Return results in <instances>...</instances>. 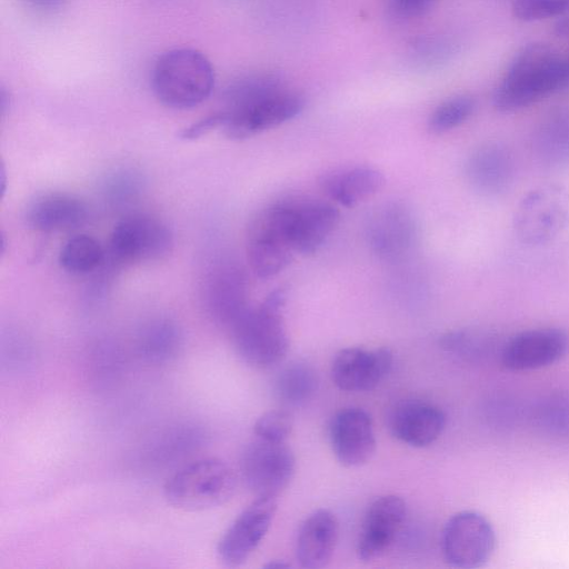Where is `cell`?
<instances>
[{
    "label": "cell",
    "mask_w": 569,
    "mask_h": 569,
    "mask_svg": "<svg viewBox=\"0 0 569 569\" xmlns=\"http://www.w3.org/2000/svg\"><path fill=\"white\" fill-rule=\"evenodd\" d=\"M569 86V59L546 43H530L512 59L493 92L502 112L527 108Z\"/></svg>",
    "instance_id": "6da1fadb"
},
{
    "label": "cell",
    "mask_w": 569,
    "mask_h": 569,
    "mask_svg": "<svg viewBox=\"0 0 569 569\" xmlns=\"http://www.w3.org/2000/svg\"><path fill=\"white\" fill-rule=\"evenodd\" d=\"M284 302V290L276 289L258 307H249L228 329L246 363L269 368L286 358L289 338L282 316Z\"/></svg>",
    "instance_id": "7a4b0ae2"
},
{
    "label": "cell",
    "mask_w": 569,
    "mask_h": 569,
    "mask_svg": "<svg viewBox=\"0 0 569 569\" xmlns=\"http://www.w3.org/2000/svg\"><path fill=\"white\" fill-rule=\"evenodd\" d=\"M151 87L163 106L177 110L190 109L211 94L214 70L209 59L196 49H170L154 61Z\"/></svg>",
    "instance_id": "3957f363"
},
{
    "label": "cell",
    "mask_w": 569,
    "mask_h": 569,
    "mask_svg": "<svg viewBox=\"0 0 569 569\" xmlns=\"http://www.w3.org/2000/svg\"><path fill=\"white\" fill-rule=\"evenodd\" d=\"M237 478L231 467L218 458H203L179 468L167 480V501L186 511H202L227 502Z\"/></svg>",
    "instance_id": "277c9868"
},
{
    "label": "cell",
    "mask_w": 569,
    "mask_h": 569,
    "mask_svg": "<svg viewBox=\"0 0 569 569\" xmlns=\"http://www.w3.org/2000/svg\"><path fill=\"white\" fill-rule=\"evenodd\" d=\"M569 221V192L558 183H546L528 191L512 218L518 240L541 246L562 232Z\"/></svg>",
    "instance_id": "5b68a950"
},
{
    "label": "cell",
    "mask_w": 569,
    "mask_h": 569,
    "mask_svg": "<svg viewBox=\"0 0 569 569\" xmlns=\"http://www.w3.org/2000/svg\"><path fill=\"white\" fill-rule=\"evenodd\" d=\"M173 240L169 227L158 218L131 213L113 228L106 261L112 267L156 261L166 257Z\"/></svg>",
    "instance_id": "8992f818"
},
{
    "label": "cell",
    "mask_w": 569,
    "mask_h": 569,
    "mask_svg": "<svg viewBox=\"0 0 569 569\" xmlns=\"http://www.w3.org/2000/svg\"><path fill=\"white\" fill-rule=\"evenodd\" d=\"M246 250L250 269L261 279L278 274L292 261L296 251L278 201L264 207L251 220Z\"/></svg>",
    "instance_id": "52a82bcc"
},
{
    "label": "cell",
    "mask_w": 569,
    "mask_h": 569,
    "mask_svg": "<svg viewBox=\"0 0 569 569\" xmlns=\"http://www.w3.org/2000/svg\"><path fill=\"white\" fill-rule=\"evenodd\" d=\"M445 561L460 569L482 567L492 556L496 533L491 522L480 512L462 510L445 523L440 538Z\"/></svg>",
    "instance_id": "ba28073f"
},
{
    "label": "cell",
    "mask_w": 569,
    "mask_h": 569,
    "mask_svg": "<svg viewBox=\"0 0 569 569\" xmlns=\"http://www.w3.org/2000/svg\"><path fill=\"white\" fill-rule=\"evenodd\" d=\"M296 458L286 442L257 438L240 457V473L257 497H273L283 491L293 478Z\"/></svg>",
    "instance_id": "9c48e42d"
},
{
    "label": "cell",
    "mask_w": 569,
    "mask_h": 569,
    "mask_svg": "<svg viewBox=\"0 0 569 569\" xmlns=\"http://www.w3.org/2000/svg\"><path fill=\"white\" fill-rule=\"evenodd\" d=\"M305 104L303 96L284 89L258 101L221 108V128L232 140L248 139L296 118Z\"/></svg>",
    "instance_id": "30bf717a"
},
{
    "label": "cell",
    "mask_w": 569,
    "mask_h": 569,
    "mask_svg": "<svg viewBox=\"0 0 569 569\" xmlns=\"http://www.w3.org/2000/svg\"><path fill=\"white\" fill-rule=\"evenodd\" d=\"M296 253L312 254L336 229L340 213L330 202L311 197L278 200Z\"/></svg>",
    "instance_id": "8fae6325"
},
{
    "label": "cell",
    "mask_w": 569,
    "mask_h": 569,
    "mask_svg": "<svg viewBox=\"0 0 569 569\" xmlns=\"http://www.w3.org/2000/svg\"><path fill=\"white\" fill-rule=\"evenodd\" d=\"M418 236L417 218L409 204L391 200L379 204L366 223L367 243L379 259L396 261L407 254Z\"/></svg>",
    "instance_id": "7c38bea8"
},
{
    "label": "cell",
    "mask_w": 569,
    "mask_h": 569,
    "mask_svg": "<svg viewBox=\"0 0 569 569\" xmlns=\"http://www.w3.org/2000/svg\"><path fill=\"white\" fill-rule=\"evenodd\" d=\"M277 511V498L256 497L221 536L217 553L228 567L243 565L269 531Z\"/></svg>",
    "instance_id": "4fadbf2b"
},
{
    "label": "cell",
    "mask_w": 569,
    "mask_h": 569,
    "mask_svg": "<svg viewBox=\"0 0 569 569\" xmlns=\"http://www.w3.org/2000/svg\"><path fill=\"white\" fill-rule=\"evenodd\" d=\"M569 351V333L559 327L520 331L503 341L499 359L505 368L527 371L548 367Z\"/></svg>",
    "instance_id": "5bb4252c"
},
{
    "label": "cell",
    "mask_w": 569,
    "mask_h": 569,
    "mask_svg": "<svg viewBox=\"0 0 569 569\" xmlns=\"http://www.w3.org/2000/svg\"><path fill=\"white\" fill-rule=\"evenodd\" d=\"M407 516L405 500L386 495L368 507L359 532L356 552L359 560L369 562L382 557L392 546Z\"/></svg>",
    "instance_id": "9a60e30c"
},
{
    "label": "cell",
    "mask_w": 569,
    "mask_h": 569,
    "mask_svg": "<svg viewBox=\"0 0 569 569\" xmlns=\"http://www.w3.org/2000/svg\"><path fill=\"white\" fill-rule=\"evenodd\" d=\"M329 441L342 466L353 468L367 463L377 447L370 415L357 407L339 410L329 425Z\"/></svg>",
    "instance_id": "2e32d148"
},
{
    "label": "cell",
    "mask_w": 569,
    "mask_h": 569,
    "mask_svg": "<svg viewBox=\"0 0 569 569\" xmlns=\"http://www.w3.org/2000/svg\"><path fill=\"white\" fill-rule=\"evenodd\" d=\"M393 356L387 348L349 347L339 350L331 362L333 383L350 392L376 388L390 372Z\"/></svg>",
    "instance_id": "e0dca14e"
},
{
    "label": "cell",
    "mask_w": 569,
    "mask_h": 569,
    "mask_svg": "<svg viewBox=\"0 0 569 569\" xmlns=\"http://www.w3.org/2000/svg\"><path fill=\"white\" fill-rule=\"evenodd\" d=\"M468 184L478 194L495 198L508 191L515 179V161L500 142H486L476 148L465 164Z\"/></svg>",
    "instance_id": "ac0fdd59"
},
{
    "label": "cell",
    "mask_w": 569,
    "mask_h": 569,
    "mask_svg": "<svg viewBox=\"0 0 569 569\" xmlns=\"http://www.w3.org/2000/svg\"><path fill=\"white\" fill-rule=\"evenodd\" d=\"M446 421V415L439 407L423 401H406L392 410L389 429L400 442L423 448L441 436Z\"/></svg>",
    "instance_id": "d6986e66"
},
{
    "label": "cell",
    "mask_w": 569,
    "mask_h": 569,
    "mask_svg": "<svg viewBox=\"0 0 569 569\" xmlns=\"http://www.w3.org/2000/svg\"><path fill=\"white\" fill-rule=\"evenodd\" d=\"M339 522L328 509L311 512L301 523L296 540V558L300 567L319 569L326 567L336 550Z\"/></svg>",
    "instance_id": "ffe728a7"
},
{
    "label": "cell",
    "mask_w": 569,
    "mask_h": 569,
    "mask_svg": "<svg viewBox=\"0 0 569 569\" xmlns=\"http://www.w3.org/2000/svg\"><path fill=\"white\" fill-rule=\"evenodd\" d=\"M247 281L241 269L223 266L214 270L206 289L210 316L227 329L250 307Z\"/></svg>",
    "instance_id": "44dd1931"
},
{
    "label": "cell",
    "mask_w": 569,
    "mask_h": 569,
    "mask_svg": "<svg viewBox=\"0 0 569 569\" xmlns=\"http://www.w3.org/2000/svg\"><path fill=\"white\" fill-rule=\"evenodd\" d=\"M87 204L72 194L50 192L36 198L27 209V221L37 231H69L88 219Z\"/></svg>",
    "instance_id": "7402d4cb"
},
{
    "label": "cell",
    "mask_w": 569,
    "mask_h": 569,
    "mask_svg": "<svg viewBox=\"0 0 569 569\" xmlns=\"http://www.w3.org/2000/svg\"><path fill=\"white\" fill-rule=\"evenodd\" d=\"M320 187L336 203L350 208L371 198L382 188V172L369 166L337 169L323 174Z\"/></svg>",
    "instance_id": "603a6c76"
},
{
    "label": "cell",
    "mask_w": 569,
    "mask_h": 569,
    "mask_svg": "<svg viewBox=\"0 0 569 569\" xmlns=\"http://www.w3.org/2000/svg\"><path fill=\"white\" fill-rule=\"evenodd\" d=\"M537 161L548 168L569 163V107L550 109L538 122L531 139Z\"/></svg>",
    "instance_id": "cb8c5ba5"
},
{
    "label": "cell",
    "mask_w": 569,
    "mask_h": 569,
    "mask_svg": "<svg viewBox=\"0 0 569 569\" xmlns=\"http://www.w3.org/2000/svg\"><path fill=\"white\" fill-rule=\"evenodd\" d=\"M182 347V333L174 321L168 318H154L139 329L134 348L138 357L151 365H164L172 361Z\"/></svg>",
    "instance_id": "d4e9b609"
},
{
    "label": "cell",
    "mask_w": 569,
    "mask_h": 569,
    "mask_svg": "<svg viewBox=\"0 0 569 569\" xmlns=\"http://www.w3.org/2000/svg\"><path fill=\"white\" fill-rule=\"evenodd\" d=\"M503 341L485 328H460L440 338L441 348L455 358L469 363H485L500 356Z\"/></svg>",
    "instance_id": "484cf974"
},
{
    "label": "cell",
    "mask_w": 569,
    "mask_h": 569,
    "mask_svg": "<svg viewBox=\"0 0 569 569\" xmlns=\"http://www.w3.org/2000/svg\"><path fill=\"white\" fill-rule=\"evenodd\" d=\"M203 436L202 429L194 425L170 426L150 439L142 457L151 463H168L200 447Z\"/></svg>",
    "instance_id": "4316f807"
},
{
    "label": "cell",
    "mask_w": 569,
    "mask_h": 569,
    "mask_svg": "<svg viewBox=\"0 0 569 569\" xmlns=\"http://www.w3.org/2000/svg\"><path fill=\"white\" fill-rule=\"evenodd\" d=\"M318 388L315 369L301 361L283 367L274 379L273 390L278 400L287 406H301L310 400Z\"/></svg>",
    "instance_id": "83f0119b"
},
{
    "label": "cell",
    "mask_w": 569,
    "mask_h": 569,
    "mask_svg": "<svg viewBox=\"0 0 569 569\" xmlns=\"http://www.w3.org/2000/svg\"><path fill=\"white\" fill-rule=\"evenodd\" d=\"M530 421L546 438L569 437V393L559 391L543 396L531 409Z\"/></svg>",
    "instance_id": "f1b7e54d"
},
{
    "label": "cell",
    "mask_w": 569,
    "mask_h": 569,
    "mask_svg": "<svg viewBox=\"0 0 569 569\" xmlns=\"http://www.w3.org/2000/svg\"><path fill=\"white\" fill-rule=\"evenodd\" d=\"M107 251L88 234H77L64 242L59 252V264L72 274H89L106 262Z\"/></svg>",
    "instance_id": "f546056e"
},
{
    "label": "cell",
    "mask_w": 569,
    "mask_h": 569,
    "mask_svg": "<svg viewBox=\"0 0 569 569\" xmlns=\"http://www.w3.org/2000/svg\"><path fill=\"white\" fill-rule=\"evenodd\" d=\"M476 109L470 94H457L442 101L428 118V129L435 134L448 132L465 123Z\"/></svg>",
    "instance_id": "4dcf8cb0"
},
{
    "label": "cell",
    "mask_w": 569,
    "mask_h": 569,
    "mask_svg": "<svg viewBox=\"0 0 569 569\" xmlns=\"http://www.w3.org/2000/svg\"><path fill=\"white\" fill-rule=\"evenodd\" d=\"M512 12L527 22L560 18L569 13V0H515Z\"/></svg>",
    "instance_id": "1f68e13d"
},
{
    "label": "cell",
    "mask_w": 569,
    "mask_h": 569,
    "mask_svg": "<svg viewBox=\"0 0 569 569\" xmlns=\"http://www.w3.org/2000/svg\"><path fill=\"white\" fill-rule=\"evenodd\" d=\"M292 417L286 410H270L261 415L254 422L253 431L257 438L283 442L292 430Z\"/></svg>",
    "instance_id": "d6a6232c"
},
{
    "label": "cell",
    "mask_w": 569,
    "mask_h": 569,
    "mask_svg": "<svg viewBox=\"0 0 569 569\" xmlns=\"http://www.w3.org/2000/svg\"><path fill=\"white\" fill-rule=\"evenodd\" d=\"M139 182L134 174L126 171L119 172L107 182L106 192L113 203L126 204L138 193Z\"/></svg>",
    "instance_id": "836d02e7"
},
{
    "label": "cell",
    "mask_w": 569,
    "mask_h": 569,
    "mask_svg": "<svg viewBox=\"0 0 569 569\" xmlns=\"http://www.w3.org/2000/svg\"><path fill=\"white\" fill-rule=\"evenodd\" d=\"M120 355L113 346H102L93 353L92 368L99 379L112 378L120 368Z\"/></svg>",
    "instance_id": "e575fe53"
},
{
    "label": "cell",
    "mask_w": 569,
    "mask_h": 569,
    "mask_svg": "<svg viewBox=\"0 0 569 569\" xmlns=\"http://www.w3.org/2000/svg\"><path fill=\"white\" fill-rule=\"evenodd\" d=\"M222 122V114L219 110L186 127L181 130L179 137L183 140H196L217 128H221Z\"/></svg>",
    "instance_id": "d590c367"
},
{
    "label": "cell",
    "mask_w": 569,
    "mask_h": 569,
    "mask_svg": "<svg viewBox=\"0 0 569 569\" xmlns=\"http://www.w3.org/2000/svg\"><path fill=\"white\" fill-rule=\"evenodd\" d=\"M390 10L402 18L419 17L431 9L436 0H387Z\"/></svg>",
    "instance_id": "8d00e7d4"
},
{
    "label": "cell",
    "mask_w": 569,
    "mask_h": 569,
    "mask_svg": "<svg viewBox=\"0 0 569 569\" xmlns=\"http://www.w3.org/2000/svg\"><path fill=\"white\" fill-rule=\"evenodd\" d=\"M28 7L41 11L50 12L53 11L63 3L64 0H22Z\"/></svg>",
    "instance_id": "74e56055"
},
{
    "label": "cell",
    "mask_w": 569,
    "mask_h": 569,
    "mask_svg": "<svg viewBox=\"0 0 569 569\" xmlns=\"http://www.w3.org/2000/svg\"><path fill=\"white\" fill-rule=\"evenodd\" d=\"M555 31L560 37H569V13L559 18Z\"/></svg>",
    "instance_id": "f35d334b"
},
{
    "label": "cell",
    "mask_w": 569,
    "mask_h": 569,
    "mask_svg": "<svg viewBox=\"0 0 569 569\" xmlns=\"http://www.w3.org/2000/svg\"><path fill=\"white\" fill-rule=\"evenodd\" d=\"M9 94L6 92L4 88H1L0 93V110L1 114L3 116L6 113L7 108L9 107Z\"/></svg>",
    "instance_id": "ab89813d"
},
{
    "label": "cell",
    "mask_w": 569,
    "mask_h": 569,
    "mask_svg": "<svg viewBox=\"0 0 569 569\" xmlns=\"http://www.w3.org/2000/svg\"><path fill=\"white\" fill-rule=\"evenodd\" d=\"M264 567L269 569L289 568L290 563L286 562L284 560H272L268 562Z\"/></svg>",
    "instance_id": "60d3db41"
}]
</instances>
